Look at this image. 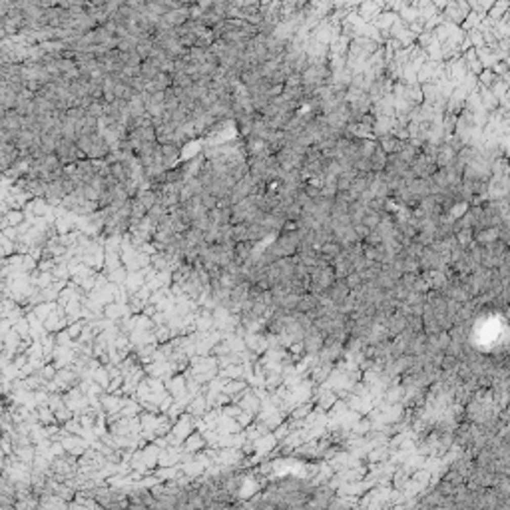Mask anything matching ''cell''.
Segmentation results:
<instances>
[{
  "label": "cell",
  "instance_id": "obj_11",
  "mask_svg": "<svg viewBox=\"0 0 510 510\" xmlns=\"http://www.w3.org/2000/svg\"><path fill=\"white\" fill-rule=\"evenodd\" d=\"M218 197H214L211 193H207V191H201V195H199V203H201V207L203 209H207V211H211V209H216L218 207Z\"/></svg>",
  "mask_w": 510,
  "mask_h": 510
},
{
  "label": "cell",
  "instance_id": "obj_12",
  "mask_svg": "<svg viewBox=\"0 0 510 510\" xmlns=\"http://www.w3.org/2000/svg\"><path fill=\"white\" fill-rule=\"evenodd\" d=\"M379 222H381V214H373V211H369L365 218H363V225L369 229V231H375L377 229V225H379Z\"/></svg>",
  "mask_w": 510,
  "mask_h": 510
},
{
  "label": "cell",
  "instance_id": "obj_2",
  "mask_svg": "<svg viewBox=\"0 0 510 510\" xmlns=\"http://www.w3.org/2000/svg\"><path fill=\"white\" fill-rule=\"evenodd\" d=\"M299 239H301V231L299 229H295V231H281L279 237L275 239V245L279 247V251H281L283 257H291V255L297 253Z\"/></svg>",
  "mask_w": 510,
  "mask_h": 510
},
{
  "label": "cell",
  "instance_id": "obj_6",
  "mask_svg": "<svg viewBox=\"0 0 510 510\" xmlns=\"http://www.w3.org/2000/svg\"><path fill=\"white\" fill-rule=\"evenodd\" d=\"M14 106H16V94L10 92L6 86H0V108L8 112V110H14Z\"/></svg>",
  "mask_w": 510,
  "mask_h": 510
},
{
  "label": "cell",
  "instance_id": "obj_13",
  "mask_svg": "<svg viewBox=\"0 0 510 510\" xmlns=\"http://www.w3.org/2000/svg\"><path fill=\"white\" fill-rule=\"evenodd\" d=\"M496 80H498V78L492 74V70H482V72H480V84H478V86H482V88H490Z\"/></svg>",
  "mask_w": 510,
  "mask_h": 510
},
{
  "label": "cell",
  "instance_id": "obj_8",
  "mask_svg": "<svg viewBox=\"0 0 510 510\" xmlns=\"http://www.w3.org/2000/svg\"><path fill=\"white\" fill-rule=\"evenodd\" d=\"M357 176H359V174H357L355 169H353V172H343L341 176H337V191H347L349 190Z\"/></svg>",
  "mask_w": 510,
  "mask_h": 510
},
{
  "label": "cell",
  "instance_id": "obj_15",
  "mask_svg": "<svg viewBox=\"0 0 510 510\" xmlns=\"http://www.w3.org/2000/svg\"><path fill=\"white\" fill-rule=\"evenodd\" d=\"M2 116H4V110H2V108H0V120H2Z\"/></svg>",
  "mask_w": 510,
  "mask_h": 510
},
{
  "label": "cell",
  "instance_id": "obj_3",
  "mask_svg": "<svg viewBox=\"0 0 510 510\" xmlns=\"http://www.w3.org/2000/svg\"><path fill=\"white\" fill-rule=\"evenodd\" d=\"M159 148H161V158H163L165 169H174L176 163L182 159V148H180V146H174V144H163V146H159Z\"/></svg>",
  "mask_w": 510,
  "mask_h": 510
},
{
  "label": "cell",
  "instance_id": "obj_4",
  "mask_svg": "<svg viewBox=\"0 0 510 510\" xmlns=\"http://www.w3.org/2000/svg\"><path fill=\"white\" fill-rule=\"evenodd\" d=\"M0 126L6 132H10V134H18L22 130V118L14 110H8V112H4V116L0 120Z\"/></svg>",
  "mask_w": 510,
  "mask_h": 510
},
{
  "label": "cell",
  "instance_id": "obj_1",
  "mask_svg": "<svg viewBox=\"0 0 510 510\" xmlns=\"http://www.w3.org/2000/svg\"><path fill=\"white\" fill-rule=\"evenodd\" d=\"M54 156L58 158V161H60L62 165H72V163H76L78 159L84 158V156L80 154V150H78L76 142L64 140V138L58 142V144H56V152H54Z\"/></svg>",
  "mask_w": 510,
  "mask_h": 510
},
{
  "label": "cell",
  "instance_id": "obj_10",
  "mask_svg": "<svg viewBox=\"0 0 510 510\" xmlns=\"http://www.w3.org/2000/svg\"><path fill=\"white\" fill-rule=\"evenodd\" d=\"M104 106H106V102H104V100H94V102L90 104V108L86 110V116L100 120V118L104 116Z\"/></svg>",
  "mask_w": 510,
  "mask_h": 510
},
{
  "label": "cell",
  "instance_id": "obj_7",
  "mask_svg": "<svg viewBox=\"0 0 510 510\" xmlns=\"http://www.w3.org/2000/svg\"><path fill=\"white\" fill-rule=\"evenodd\" d=\"M159 74V68L152 60H144L140 64V76L146 80V82H152L156 76Z\"/></svg>",
  "mask_w": 510,
  "mask_h": 510
},
{
  "label": "cell",
  "instance_id": "obj_14",
  "mask_svg": "<svg viewBox=\"0 0 510 510\" xmlns=\"http://www.w3.org/2000/svg\"><path fill=\"white\" fill-rule=\"evenodd\" d=\"M301 84H303V76L293 72V74H291V76L285 80V84H283V86H285V88H301Z\"/></svg>",
  "mask_w": 510,
  "mask_h": 510
},
{
  "label": "cell",
  "instance_id": "obj_9",
  "mask_svg": "<svg viewBox=\"0 0 510 510\" xmlns=\"http://www.w3.org/2000/svg\"><path fill=\"white\" fill-rule=\"evenodd\" d=\"M454 237H456L458 247H462V249H466V247L475 241V233H473V229H462V231H458Z\"/></svg>",
  "mask_w": 510,
  "mask_h": 510
},
{
  "label": "cell",
  "instance_id": "obj_5",
  "mask_svg": "<svg viewBox=\"0 0 510 510\" xmlns=\"http://www.w3.org/2000/svg\"><path fill=\"white\" fill-rule=\"evenodd\" d=\"M371 172L373 174H381L385 172V165H387V154L382 152L381 148L377 146V150L373 152V156H371Z\"/></svg>",
  "mask_w": 510,
  "mask_h": 510
}]
</instances>
